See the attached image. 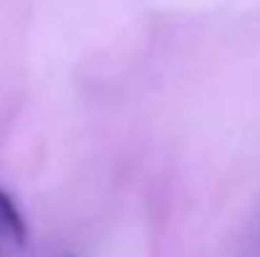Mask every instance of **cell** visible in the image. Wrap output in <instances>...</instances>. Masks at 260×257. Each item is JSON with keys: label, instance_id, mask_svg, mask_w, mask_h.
<instances>
[{"label": "cell", "instance_id": "obj_1", "mask_svg": "<svg viewBox=\"0 0 260 257\" xmlns=\"http://www.w3.org/2000/svg\"><path fill=\"white\" fill-rule=\"evenodd\" d=\"M0 240H8L13 245H23L25 242L23 214L18 212V207L10 199V194L3 192V189H0Z\"/></svg>", "mask_w": 260, "mask_h": 257}]
</instances>
